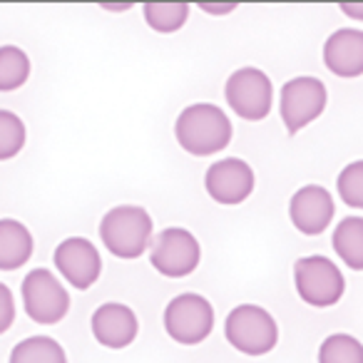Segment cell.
I'll return each mask as SVG.
<instances>
[{"instance_id":"44dd1931","label":"cell","mask_w":363,"mask_h":363,"mask_svg":"<svg viewBox=\"0 0 363 363\" xmlns=\"http://www.w3.org/2000/svg\"><path fill=\"white\" fill-rule=\"evenodd\" d=\"M26 122L11 110H0V160H11L26 147Z\"/></svg>"},{"instance_id":"d4e9b609","label":"cell","mask_w":363,"mask_h":363,"mask_svg":"<svg viewBox=\"0 0 363 363\" xmlns=\"http://www.w3.org/2000/svg\"><path fill=\"white\" fill-rule=\"evenodd\" d=\"M341 11L346 13L348 18L363 21V3H341Z\"/></svg>"},{"instance_id":"3957f363","label":"cell","mask_w":363,"mask_h":363,"mask_svg":"<svg viewBox=\"0 0 363 363\" xmlns=\"http://www.w3.org/2000/svg\"><path fill=\"white\" fill-rule=\"evenodd\" d=\"M224 336L247 356H267L279 343V326L267 308L257 303H242L232 308L224 321Z\"/></svg>"},{"instance_id":"277c9868","label":"cell","mask_w":363,"mask_h":363,"mask_svg":"<svg viewBox=\"0 0 363 363\" xmlns=\"http://www.w3.org/2000/svg\"><path fill=\"white\" fill-rule=\"evenodd\" d=\"M294 286L303 303L313 308H328L341 301L346 291L343 274L326 257H303L294 264Z\"/></svg>"},{"instance_id":"7a4b0ae2","label":"cell","mask_w":363,"mask_h":363,"mask_svg":"<svg viewBox=\"0 0 363 363\" xmlns=\"http://www.w3.org/2000/svg\"><path fill=\"white\" fill-rule=\"evenodd\" d=\"M100 239L115 257L137 259L152 247V217L132 204L115 207L102 217Z\"/></svg>"},{"instance_id":"9a60e30c","label":"cell","mask_w":363,"mask_h":363,"mask_svg":"<svg viewBox=\"0 0 363 363\" xmlns=\"http://www.w3.org/2000/svg\"><path fill=\"white\" fill-rule=\"evenodd\" d=\"M33 257V234L18 219H0V272H16Z\"/></svg>"},{"instance_id":"ba28073f","label":"cell","mask_w":363,"mask_h":363,"mask_svg":"<svg viewBox=\"0 0 363 363\" xmlns=\"http://www.w3.org/2000/svg\"><path fill=\"white\" fill-rule=\"evenodd\" d=\"M227 102L242 120L259 122L272 112L274 105V85L267 72L257 67H242L232 72L224 87Z\"/></svg>"},{"instance_id":"e0dca14e","label":"cell","mask_w":363,"mask_h":363,"mask_svg":"<svg viewBox=\"0 0 363 363\" xmlns=\"http://www.w3.org/2000/svg\"><path fill=\"white\" fill-rule=\"evenodd\" d=\"M8 363H67L65 348L50 336L23 338L11 351Z\"/></svg>"},{"instance_id":"8992f818","label":"cell","mask_w":363,"mask_h":363,"mask_svg":"<svg viewBox=\"0 0 363 363\" xmlns=\"http://www.w3.org/2000/svg\"><path fill=\"white\" fill-rule=\"evenodd\" d=\"M202 247L192 232L182 227L162 229L150 247V262L162 277L182 279L189 277L199 267Z\"/></svg>"},{"instance_id":"30bf717a","label":"cell","mask_w":363,"mask_h":363,"mask_svg":"<svg viewBox=\"0 0 363 363\" xmlns=\"http://www.w3.org/2000/svg\"><path fill=\"white\" fill-rule=\"evenodd\" d=\"M204 187L209 197L219 204H242L254 192V169L244 160L227 157L214 162L204 174Z\"/></svg>"},{"instance_id":"7402d4cb","label":"cell","mask_w":363,"mask_h":363,"mask_svg":"<svg viewBox=\"0 0 363 363\" xmlns=\"http://www.w3.org/2000/svg\"><path fill=\"white\" fill-rule=\"evenodd\" d=\"M338 197L346 207L363 209V160L351 162L341 169L336 179Z\"/></svg>"},{"instance_id":"603a6c76","label":"cell","mask_w":363,"mask_h":363,"mask_svg":"<svg viewBox=\"0 0 363 363\" xmlns=\"http://www.w3.org/2000/svg\"><path fill=\"white\" fill-rule=\"evenodd\" d=\"M16 321V298L6 284H0V333H6Z\"/></svg>"},{"instance_id":"7c38bea8","label":"cell","mask_w":363,"mask_h":363,"mask_svg":"<svg viewBox=\"0 0 363 363\" xmlns=\"http://www.w3.org/2000/svg\"><path fill=\"white\" fill-rule=\"evenodd\" d=\"M333 212H336V204H333L331 192L323 189L321 184H306L289 202L291 224L306 237L326 232L328 224L333 222Z\"/></svg>"},{"instance_id":"ac0fdd59","label":"cell","mask_w":363,"mask_h":363,"mask_svg":"<svg viewBox=\"0 0 363 363\" xmlns=\"http://www.w3.org/2000/svg\"><path fill=\"white\" fill-rule=\"evenodd\" d=\"M30 77V60L16 45L0 48V92H11L23 87Z\"/></svg>"},{"instance_id":"8fae6325","label":"cell","mask_w":363,"mask_h":363,"mask_svg":"<svg viewBox=\"0 0 363 363\" xmlns=\"http://www.w3.org/2000/svg\"><path fill=\"white\" fill-rule=\"evenodd\" d=\"M55 267L65 277V281L72 289H90L100 279L102 259L95 244L87 242L85 237H70L57 244L55 249Z\"/></svg>"},{"instance_id":"cb8c5ba5","label":"cell","mask_w":363,"mask_h":363,"mask_svg":"<svg viewBox=\"0 0 363 363\" xmlns=\"http://www.w3.org/2000/svg\"><path fill=\"white\" fill-rule=\"evenodd\" d=\"M199 8H202L204 13H209V16H227V13H232L237 6H234V3H227V6H212V3H202Z\"/></svg>"},{"instance_id":"d6986e66","label":"cell","mask_w":363,"mask_h":363,"mask_svg":"<svg viewBox=\"0 0 363 363\" xmlns=\"http://www.w3.org/2000/svg\"><path fill=\"white\" fill-rule=\"evenodd\" d=\"M318 363H363V343L351 333H333L323 338Z\"/></svg>"},{"instance_id":"ffe728a7","label":"cell","mask_w":363,"mask_h":363,"mask_svg":"<svg viewBox=\"0 0 363 363\" xmlns=\"http://www.w3.org/2000/svg\"><path fill=\"white\" fill-rule=\"evenodd\" d=\"M145 21L152 30L157 33H174L179 30L189 18L187 3H147L145 8Z\"/></svg>"},{"instance_id":"52a82bcc","label":"cell","mask_w":363,"mask_h":363,"mask_svg":"<svg viewBox=\"0 0 363 363\" xmlns=\"http://www.w3.org/2000/svg\"><path fill=\"white\" fill-rule=\"evenodd\" d=\"M23 303L26 313L40 326L60 323L70 311V294L48 269H33L23 279Z\"/></svg>"},{"instance_id":"5b68a950","label":"cell","mask_w":363,"mask_h":363,"mask_svg":"<svg viewBox=\"0 0 363 363\" xmlns=\"http://www.w3.org/2000/svg\"><path fill=\"white\" fill-rule=\"evenodd\" d=\"M214 308L199 294H179L164 308V331L182 346H197L212 333Z\"/></svg>"},{"instance_id":"6da1fadb","label":"cell","mask_w":363,"mask_h":363,"mask_svg":"<svg viewBox=\"0 0 363 363\" xmlns=\"http://www.w3.org/2000/svg\"><path fill=\"white\" fill-rule=\"evenodd\" d=\"M232 122L209 102H197L182 110L174 122V135L182 150H187L194 157H207L224 150L232 142Z\"/></svg>"},{"instance_id":"2e32d148","label":"cell","mask_w":363,"mask_h":363,"mask_svg":"<svg viewBox=\"0 0 363 363\" xmlns=\"http://www.w3.org/2000/svg\"><path fill=\"white\" fill-rule=\"evenodd\" d=\"M333 252L353 272H363V217H346L333 229Z\"/></svg>"},{"instance_id":"9c48e42d","label":"cell","mask_w":363,"mask_h":363,"mask_svg":"<svg viewBox=\"0 0 363 363\" xmlns=\"http://www.w3.org/2000/svg\"><path fill=\"white\" fill-rule=\"evenodd\" d=\"M326 85L318 77H294L281 87V120L286 125L289 135H296L306 125H311L326 107Z\"/></svg>"},{"instance_id":"4fadbf2b","label":"cell","mask_w":363,"mask_h":363,"mask_svg":"<svg viewBox=\"0 0 363 363\" xmlns=\"http://www.w3.org/2000/svg\"><path fill=\"white\" fill-rule=\"evenodd\" d=\"M90 328L100 346L120 351V348H127L137 338L140 321H137L135 311L130 306L110 301V303H102L100 308H95Z\"/></svg>"},{"instance_id":"5bb4252c","label":"cell","mask_w":363,"mask_h":363,"mask_svg":"<svg viewBox=\"0 0 363 363\" xmlns=\"http://www.w3.org/2000/svg\"><path fill=\"white\" fill-rule=\"evenodd\" d=\"M323 62L338 77L363 75V30L341 28L323 45Z\"/></svg>"}]
</instances>
